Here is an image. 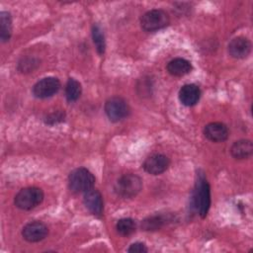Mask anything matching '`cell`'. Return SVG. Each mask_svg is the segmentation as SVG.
Here are the masks:
<instances>
[{
    "instance_id": "cell-1",
    "label": "cell",
    "mask_w": 253,
    "mask_h": 253,
    "mask_svg": "<svg viewBox=\"0 0 253 253\" xmlns=\"http://www.w3.org/2000/svg\"><path fill=\"white\" fill-rule=\"evenodd\" d=\"M193 204L201 217H206L211 207V188L203 175H199L193 193Z\"/></svg>"
},
{
    "instance_id": "cell-2",
    "label": "cell",
    "mask_w": 253,
    "mask_h": 253,
    "mask_svg": "<svg viewBox=\"0 0 253 253\" xmlns=\"http://www.w3.org/2000/svg\"><path fill=\"white\" fill-rule=\"evenodd\" d=\"M43 200V192L38 187H27L20 190L14 199L15 206L23 211H30L38 207Z\"/></svg>"
},
{
    "instance_id": "cell-3",
    "label": "cell",
    "mask_w": 253,
    "mask_h": 253,
    "mask_svg": "<svg viewBox=\"0 0 253 253\" xmlns=\"http://www.w3.org/2000/svg\"><path fill=\"white\" fill-rule=\"evenodd\" d=\"M95 184L94 175L86 168L80 167L73 170L68 177L69 189L76 194L85 193L93 189Z\"/></svg>"
},
{
    "instance_id": "cell-4",
    "label": "cell",
    "mask_w": 253,
    "mask_h": 253,
    "mask_svg": "<svg viewBox=\"0 0 253 253\" xmlns=\"http://www.w3.org/2000/svg\"><path fill=\"white\" fill-rule=\"evenodd\" d=\"M142 189V180L135 174H126L118 179L115 192L118 196L126 199L135 197Z\"/></svg>"
},
{
    "instance_id": "cell-5",
    "label": "cell",
    "mask_w": 253,
    "mask_h": 253,
    "mask_svg": "<svg viewBox=\"0 0 253 253\" xmlns=\"http://www.w3.org/2000/svg\"><path fill=\"white\" fill-rule=\"evenodd\" d=\"M170 22L168 14L161 9L147 11L140 18V26L146 32H155L165 28Z\"/></svg>"
},
{
    "instance_id": "cell-6",
    "label": "cell",
    "mask_w": 253,
    "mask_h": 253,
    "mask_svg": "<svg viewBox=\"0 0 253 253\" xmlns=\"http://www.w3.org/2000/svg\"><path fill=\"white\" fill-rule=\"evenodd\" d=\"M105 113L112 122H119L127 117L129 107L121 97H112L105 103Z\"/></svg>"
},
{
    "instance_id": "cell-7",
    "label": "cell",
    "mask_w": 253,
    "mask_h": 253,
    "mask_svg": "<svg viewBox=\"0 0 253 253\" xmlns=\"http://www.w3.org/2000/svg\"><path fill=\"white\" fill-rule=\"evenodd\" d=\"M60 89V82L55 77H45L39 80L33 87V95L39 99L53 96Z\"/></svg>"
},
{
    "instance_id": "cell-8",
    "label": "cell",
    "mask_w": 253,
    "mask_h": 253,
    "mask_svg": "<svg viewBox=\"0 0 253 253\" xmlns=\"http://www.w3.org/2000/svg\"><path fill=\"white\" fill-rule=\"evenodd\" d=\"M169 164H170V160L166 155L156 153L148 156L144 160L142 167L144 171L147 172L148 174L160 175L168 169Z\"/></svg>"
},
{
    "instance_id": "cell-9",
    "label": "cell",
    "mask_w": 253,
    "mask_h": 253,
    "mask_svg": "<svg viewBox=\"0 0 253 253\" xmlns=\"http://www.w3.org/2000/svg\"><path fill=\"white\" fill-rule=\"evenodd\" d=\"M48 233L47 226L42 221L27 223L22 229V235L28 242H39L43 240Z\"/></svg>"
},
{
    "instance_id": "cell-10",
    "label": "cell",
    "mask_w": 253,
    "mask_h": 253,
    "mask_svg": "<svg viewBox=\"0 0 253 253\" xmlns=\"http://www.w3.org/2000/svg\"><path fill=\"white\" fill-rule=\"evenodd\" d=\"M227 50L229 55L233 58H245L251 51V42L247 38L236 37L228 43Z\"/></svg>"
},
{
    "instance_id": "cell-11",
    "label": "cell",
    "mask_w": 253,
    "mask_h": 253,
    "mask_svg": "<svg viewBox=\"0 0 253 253\" xmlns=\"http://www.w3.org/2000/svg\"><path fill=\"white\" fill-rule=\"evenodd\" d=\"M83 202L88 211L94 215H101L104 210V203L101 193L96 189H91L84 193Z\"/></svg>"
},
{
    "instance_id": "cell-12",
    "label": "cell",
    "mask_w": 253,
    "mask_h": 253,
    "mask_svg": "<svg viewBox=\"0 0 253 253\" xmlns=\"http://www.w3.org/2000/svg\"><path fill=\"white\" fill-rule=\"evenodd\" d=\"M205 136L213 142H221L227 139L228 137V128L227 126L219 122H213L208 124L204 128Z\"/></svg>"
},
{
    "instance_id": "cell-13",
    "label": "cell",
    "mask_w": 253,
    "mask_h": 253,
    "mask_svg": "<svg viewBox=\"0 0 253 253\" xmlns=\"http://www.w3.org/2000/svg\"><path fill=\"white\" fill-rule=\"evenodd\" d=\"M201 96L200 88L195 84H186L179 91V99L185 106L191 107L198 103Z\"/></svg>"
},
{
    "instance_id": "cell-14",
    "label": "cell",
    "mask_w": 253,
    "mask_h": 253,
    "mask_svg": "<svg viewBox=\"0 0 253 253\" xmlns=\"http://www.w3.org/2000/svg\"><path fill=\"white\" fill-rule=\"evenodd\" d=\"M230 153L235 159H247L253 153V145L249 139L235 141L230 148Z\"/></svg>"
},
{
    "instance_id": "cell-15",
    "label": "cell",
    "mask_w": 253,
    "mask_h": 253,
    "mask_svg": "<svg viewBox=\"0 0 253 253\" xmlns=\"http://www.w3.org/2000/svg\"><path fill=\"white\" fill-rule=\"evenodd\" d=\"M167 71L169 74L172 76H184L191 72L192 70V64L190 61H188L185 58L182 57H177L172 60H170L167 64Z\"/></svg>"
},
{
    "instance_id": "cell-16",
    "label": "cell",
    "mask_w": 253,
    "mask_h": 253,
    "mask_svg": "<svg viewBox=\"0 0 253 253\" xmlns=\"http://www.w3.org/2000/svg\"><path fill=\"white\" fill-rule=\"evenodd\" d=\"M170 220H171V218L169 217V215L153 214V215L146 217L142 221L141 227L146 231H154V230L160 229L163 225H165Z\"/></svg>"
},
{
    "instance_id": "cell-17",
    "label": "cell",
    "mask_w": 253,
    "mask_h": 253,
    "mask_svg": "<svg viewBox=\"0 0 253 253\" xmlns=\"http://www.w3.org/2000/svg\"><path fill=\"white\" fill-rule=\"evenodd\" d=\"M12 35V18L9 12L0 13V39L2 42H8Z\"/></svg>"
},
{
    "instance_id": "cell-18",
    "label": "cell",
    "mask_w": 253,
    "mask_h": 253,
    "mask_svg": "<svg viewBox=\"0 0 253 253\" xmlns=\"http://www.w3.org/2000/svg\"><path fill=\"white\" fill-rule=\"evenodd\" d=\"M82 93V87L79 81L74 78H69L65 86V97L68 102H75L79 99Z\"/></svg>"
},
{
    "instance_id": "cell-19",
    "label": "cell",
    "mask_w": 253,
    "mask_h": 253,
    "mask_svg": "<svg viewBox=\"0 0 253 253\" xmlns=\"http://www.w3.org/2000/svg\"><path fill=\"white\" fill-rule=\"evenodd\" d=\"M116 229L119 234L123 236H128L134 232L135 222L131 218H122L118 220L116 224Z\"/></svg>"
},
{
    "instance_id": "cell-20",
    "label": "cell",
    "mask_w": 253,
    "mask_h": 253,
    "mask_svg": "<svg viewBox=\"0 0 253 253\" xmlns=\"http://www.w3.org/2000/svg\"><path fill=\"white\" fill-rule=\"evenodd\" d=\"M92 38L93 42L96 45V49L99 54H104L105 49H106V42H105V37L100 29L99 26H93L92 28Z\"/></svg>"
},
{
    "instance_id": "cell-21",
    "label": "cell",
    "mask_w": 253,
    "mask_h": 253,
    "mask_svg": "<svg viewBox=\"0 0 253 253\" xmlns=\"http://www.w3.org/2000/svg\"><path fill=\"white\" fill-rule=\"evenodd\" d=\"M65 118V114L64 112H61V111H56V112H53L49 115H47L45 118H44V122L48 125H55L57 123H60L64 120Z\"/></svg>"
},
{
    "instance_id": "cell-22",
    "label": "cell",
    "mask_w": 253,
    "mask_h": 253,
    "mask_svg": "<svg viewBox=\"0 0 253 253\" xmlns=\"http://www.w3.org/2000/svg\"><path fill=\"white\" fill-rule=\"evenodd\" d=\"M128 252L130 253H145L147 252V248L146 246L144 245V243H141V242H135V243H132L129 248L127 249Z\"/></svg>"
}]
</instances>
